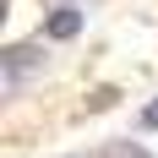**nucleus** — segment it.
Masks as SVG:
<instances>
[{"instance_id": "obj_1", "label": "nucleus", "mask_w": 158, "mask_h": 158, "mask_svg": "<svg viewBox=\"0 0 158 158\" xmlns=\"http://www.w3.org/2000/svg\"><path fill=\"white\" fill-rule=\"evenodd\" d=\"M0 65H6V87H16L33 65H44V49H38V44H16V49L0 55Z\"/></svg>"}, {"instance_id": "obj_2", "label": "nucleus", "mask_w": 158, "mask_h": 158, "mask_svg": "<svg viewBox=\"0 0 158 158\" xmlns=\"http://www.w3.org/2000/svg\"><path fill=\"white\" fill-rule=\"evenodd\" d=\"M82 22H87V11H82V6H55V11L44 16V38H77Z\"/></svg>"}, {"instance_id": "obj_3", "label": "nucleus", "mask_w": 158, "mask_h": 158, "mask_svg": "<svg viewBox=\"0 0 158 158\" xmlns=\"http://www.w3.org/2000/svg\"><path fill=\"white\" fill-rule=\"evenodd\" d=\"M114 98H120V93H114V87H98V93H87V109H109V104H114Z\"/></svg>"}, {"instance_id": "obj_4", "label": "nucleus", "mask_w": 158, "mask_h": 158, "mask_svg": "<svg viewBox=\"0 0 158 158\" xmlns=\"http://www.w3.org/2000/svg\"><path fill=\"white\" fill-rule=\"evenodd\" d=\"M104 158H147V153H142L136 142H131V147H126V142H114V147H104Z\"/></svg>"}, {"instance_id": "obj_5", "label": "nucleus", "mask_w": 158, "mask_h": 158, "mask_svg": "<svg viewBox=\"0 0 158 158\" xmlns=\"http://www.w3.org/2000/svg\"><path fill=\"white\" fill-rule=\"evenodd\" d=\"M142 126H147V131H158V104H147V109H142Z\"/></svg>"}]
</instances>
